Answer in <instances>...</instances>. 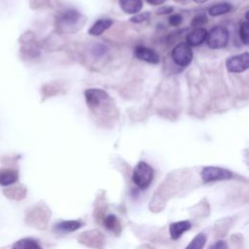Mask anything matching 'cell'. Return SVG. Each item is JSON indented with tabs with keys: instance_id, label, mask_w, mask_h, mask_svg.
Segmentation results:
<instances>
[{
	"instance_id": "6da1fadb",
	"label": "cell",
	"mask_w": 249,
	"mask_h": 249,
	"mask_svg": "<svg viewBox=\"0 0 249 249\" xmlns=\"http://www.w3.org/2000/svg\"><path fill=\"white\" fill-rule=\"evenodd\" d=\"M154 178V169L145 161H139L133 169L132 181L140 190L147 189Z\"/></svg>"
},
{
	"instance_id": "7a4b0ae2",
	"label": "cell",
	"mask_w": 249,
	"mask_h": 249,
	"mask_svg": "<svg viewBox=\"0 0 249 249\" xmlns=\"http://www.w3.org/2000/svg\"><path fill=\"white\" fill-rule=\"evenodd\" d=\"M206 41L208 47L211 49L224 48L229 41V31L223 26L216 25L207 33Z\"/></svg>"
},
{
	"instance_id": "3957f363",
	"label": "cell",
	"mask_w": 249,
	"mask_h": 249,
	"mask_svg": "<svg viewBox=\"0 0 249 249\" xmlns=\"http://www.w3.org/2000/svg\"><path fill=\"white\" fill-rule=\"evenodd\" d=\"M201 179L204 183L229 180L232 178L233 174L229 169L218 166H205L201 170Z\"/></svg>"
},
{
	"instance_id": "277c9868",
	"label": "cell",
	"mask_w": 249,
	"mask_h": 249,
	"mask_svg": "<svg viewBox=\"0 0 249 249\" xmlns=\"http://www.w3.org/2000/svg\"><path fill=\"white\" fill-rule=\"evenodd\" d=\"M171 57L178 66H188L193 59L192 48L187 43H179L173 48Z\"/></svg>"
},
{
	"instance_id": "5b68a950",
	"label": "cell",
	"mask_w": 249,
	"mask_h": 249,
	"mask_svg": "<svg viewBox=\"0 0 249 249\" xmlns=\"http://www.w3.org/2000/svg\"><path fill=\"white\" fill-rule=\"evenodd\" d=\"M226 67L231 73H240L247 70L249 67L248 53H243L229 57L226 61Z\"/></svg>"
},
{
	"instance_id": "8992f818",
	"label": "cell",
	"mask_w": 249,
	"mask_h": 249,
	"mask_svg": "<svg viewBox=\"0 0 249 249\" xmlns=\"http://www.w3.org/2000/svg\"><path fill=\"white\" fill-rule=\"evenodd\" d=\"M85 99L89 108H96L108 99V94L101 89H88L85 90Z\"/></svg>"
},
{
	"instance_id": "52a82bcc",
	"label": "cell",
	"mask_w": 249,
	"mask_h": 249,
	"mask_svg": "<svg viewBox=\"0 0 249 249\" xmlns=\"http://www.w3.org/2000/svg\"><path fill=\"white\" fill-rule=\"evenodd\" d=\"M81 19H82V16L79 12L75 10H68L61 15V18H59V22L62 27L71 29L79 25Z\"/></svg>"
},
{
	"instance_id": "ba28073f",
	"label": "cell",
	"mask_w": 249,
	"mask_h": 249,
	"mask_svg": "<svg viewBox=\"0 0 249 249\" xmlns=\"http://www.w3.org/2000/svg\"><path fill=\"white\" fill-rule=\"evenodd\" d=\"M134 53H135V55L138 59L143 60L145 62L152 63V64H157L160 61L159 54L153 49L143 47V46H138V47L135 48Z\"/></svg>"
},
{
	"instance_id": "9c48e42d",
	"label": "cell",
	"mask_w": 249,
	"mask_h": 249,
	"mask_svg": "<svg viewBox=\"0 0 249 249\" xmlns=\"http://www.w3.org/2000/svg\"><path fill=\"white\" fill-rule=\"evenodd\" d=\"M206 36L207 31L202 27H198L195 28L187 35L186 41L190 47H197L206 40Z\"/></svg>"
},
{
	"instance_id": "30bf717a",
	"label": "cell",
	"mask_w": 249,
	"mask_h": 249,
	"mask_svg": "<svg viewBox=\"0 0 249 249\" xmlns=\"http://www.w3.org/2000/svg\"><path fill=\"white\" fill-rule=\"evenodd\" d=\"M192 228V224L189 221H179L170 224L169 234L173 240H177L185 231Z\"/></svg>"
},
{
	"instance_id": "8fae6325",
	"label": "cell",
	"mask_w": 249,
	"mask_h": 249,
	"mask_svg": "<svg viewBox=\"0 0 249 249\" xmlns=\"http://www.w3.org/2000/svg\"><path fill=\"white\" fill-rule=\"evenodd\" d=\"M18 179V173L17 170L12 168H1L0 169V185L3 187L12 186Z\"/></svg>"
},
{
	"instance_id": "7c38bea8",
	"label": "cell",
	"mask_w": 249,
	"mask_h": 249,
	"mask_svg": "<svg viewBox=\"0 0 249 249\" xmlns=\"http://www.w3.org/2000/svg\"><path fill=\"white\" fill-rule=\"evenodd\" d=\"M112 23L113 21L110 18H99L89 27V34L92 36H99L105 30H107L112 25Z\"/></svg>"
},
{
	"instance_id": "4fadbf2b",
	"label": "cell",
	"mask_w": 249,
	"mask_h": 249,
	"mask_svg": "<svg viewBox=\"0 0 249 249\" xmlns=\"http://www.w3.org/2000/svg\"><path fill=\"white\" fill-rule=\"evenodd\" d=\"M121 9L126 14H138L143 7L142 0H120Z\"/></svg>"
},
{
	"instance_id": "5bb4252c",
	"label": "cell",
	"mask_w": 249,
	"mask_h": 249,
	"mask_svg": "<svg viewBox=\"0 0 249 249\" xmlns=\"http://www.w3.org/2000/svg\"><path fill=\"white\" fill-rule=\"evenodd\" d=\"M81 223L76 220H70V221H62L55 226V230L60 232H70L78 230L81 227Z\"/></svg>"
},
{
	"instance_id": "9a60e30c",
	"label": "cell",
	"mask_w": 249,
	"mask_h": 249,
	"mask_svg": "<svg viewBox=\"0 0 249 249\" xmlns=\"http://www.w3.org/2000/svg\"><path fill=\"white\" fill-rule=\"evenodd\" d=\"M231 9H232V7L230 3L222 2V3H218V4H215L212 7H210L208 9V13L212 17H217V16H221V15L231 12Z\"/></svg>"
},
{
	"instance_id": "2e32d148",
	"label": "cell",
	"mask_w": 249,
	"mask_h": 249,
	"mask_svg": "<svg viewBox=\"0 0 249 249\" xmlns=\"http://www.w3.org/2000/svg\"><path fill=\"white\" fill-rule=\"evenodd\" d=\"M12 249H42L38 242L31 238H22L18 240Z\"/></svg>"
},
{
	"instance_id": "e0dca14e",
	"label": "cell",
	"mask_w": 249,
	"mask_h": 249,
	"mask_svg": "<svg viewBox=\"0 0 249 249\" xmlns=\"http://www.w3.org/2000/svg\"><path fill=\"white\" fill-rule=\"evenodd\" d=\"M104 226L107 230L111 231H114L115 233L117 232H120L121 231V226H120V223H119V220L117 219V217L113 214L107 216L104 220Z\"/></svg>"
},
{
	"instance_id": "ac0fdd59",
	"label": "cell",
	"mask_w": 249,
	"mask_h": 249,
	"mask_svg": "<svg viewBox=\"0 0 249 249\" xmlns=\"http://www.w3.org/2000/svg\"><path fill=\"white\" fill-rule=\"evenodd\" d=\"M5 195L13 199H20L24 196L25 190L20 186H13L4 191Z\"/></svg>"
},
{
	"instance_id": "d6986e66",
	"label": "cell",
	"mask_w": 249,
	"mask_h": 249,
	"mask_svg": "<svg viewBox=\"0 0 249 249\" xmlns=\"http://www.w3.org/2000/svg\"><path fill=\"white\" fill-rule=\"evenodd\" d=\"M205 242H206V236L201 232L196 234L185 249H203Z\"/></svg>"
},
{
	"instance_id": "ffe728a7",
	"label": "cell",
	"mask_w": 249,
	"mask_h": 249,
	"mask_svg": "<svg viewBox=\"0 0 249 249\" xmlns=\"http://www.w3.org/2000/svg\"><path fill=\"white\" fill-rule=\"evenodd\" d=\"M239 37L240 40L247 45L248 44V37H249V32H248V20H245L241 22L239 26Z\"/></svg>"
},
{
	"instance_id": "44dd1931",
	"label": "cell",
	"mask_w": 249,
	"mask_h": 249,
	"mask_svg": "<svg viewBox=\"0 0 249 249\" xmlns=\"http://www.w3.org/2000/svg\"><path fill=\"white\" fill-rule=\"evenodd\" d=\"M207 21V18L204 14H199V15H196L193 19H192V22H191V25L194 26V27H201L204 23H206Z\"/></svg>"
},
{
	"instance_id": "7402d4cb",
	"label": "cell",
	"mask_w": 249,
	"mask_h": 249,
	"mask_svg": "<svg viewBox=\"0 0 249 249\" xmlns=\"http://www.w3.org/2000/svg\"><path fill=\"white\" fill-rule=\"evenodd\" d=\"M150 18V13L148 12H143L140 14H135L133 17L130 18V21L134 23H140L145 20H147Z\"/></svg>"
},
{
	"instance_id": "603a6c76",
	"label": "cell",
	"mask_w": 249,
	"mask_h": 249,
	"mask_svg": "<svg viewBox=\"0 0 249 249\" xmlns=\"http://www.w3.org/2000/svg\"><path fill=\"white\" fill-rule=\"evenodd\" d=\"M183 20V18L180 14H174V15H171L168 18V22L169 24L173 25V26H177L179 25Z\"/></svg>"
},
{
	"instance_id": "cb8c5ba5",
	"label": "cell",
	"mask_w": 249,
	"mask_h": 249,
	"mask_svg": "<svg viewBox=\"0 0 249 249\" xmlns=\"http://www.w3.org/2000/svg\"><path fill=\"white\" fill-rule=\"evenodd\" d=\"M208 249H228V244L225 240H218L209 246Z\"/></svg>"
},
{
	"instance_id": "d4e9b609",
	"label": "cell",
	"mask_w": 249,
	"mask_h": 249,
	"mask_svg": "<svg viewBox=\"0 0 249 249\" xmlns=\"http://www.w3.org/2000/svg\"><path fill=\"white\" fill-rule=\"evenodd\" d=\"M173 11L172 7H162L160 9L158 10V14L159 15H163V14H169Z\"/></svg>"
},
{
	"instance_id": "484cf974",
	"label": "cell",
	"mask_w": 249,
	"mask_h": 249,
	"mask_svg": "<svg viewBox=\"0 0 249 249\" xmlns=\"http://www.w3.org/2000/svg\"><path fill=\"white\" fill-rule=\"evenodd\" d=\"M166 0H147V2L153 6H158V5H161L165 2Z\"/></svg>"
},
{
	"instance_id": "4316f807",
	"label": "cell",
	"mask_w": 249,
	"mask_h": 249,
	"mask_svg": "<svg viewBox=\"0 0 249 249\" xmlns=\"http://www.w3.org/2000/svg\"><path fill=\"white\" fill-rule=\"evenodd\" d=\"M195 2H196V3H204V2H206L207 0H194Z\"/></svg>"
}]
</instances>
